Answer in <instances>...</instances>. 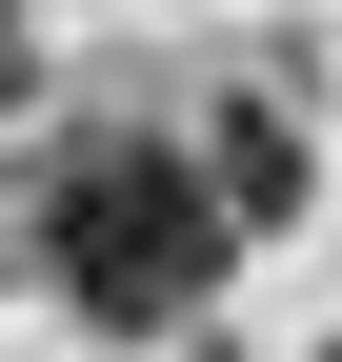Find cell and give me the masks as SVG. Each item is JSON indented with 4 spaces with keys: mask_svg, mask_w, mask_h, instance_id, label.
<instances>
[{
    "mask_svg": "<svg viewBox=\"0 0 342 362\" xmlns=\"http://www.w3.org/2000/svg\"><path fill=\"white\" fill-rule=\"evenodd\" d=\"M40 262H61V302H81V322H121V342L201 322V282H222V161L81 141L61 181H40Z\"/></svg>",
    "mask_w": 342,
    "mask_h": 362,
    "instance_id": "cell-1",
    "label": "cell"
}]
</instances>
